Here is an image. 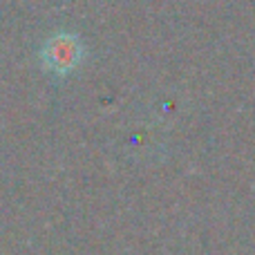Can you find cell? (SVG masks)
<instances>
[{
  "label": "cell",
  "instance_id": "6da1fadb",
  "mask_svg": "<svg viewBox=\"0 0 255 255\" xmlns=\"http://www.w3.org/2000/svg\"><path fill=\"white\" fill-rule=\"evenodd\" d=\"M83 58V45L72 34H58L43 47V63L54 74H70Z\"/></svg>",
  "mask_w": 255,
  "mask_h": 255
}]
</instances>
